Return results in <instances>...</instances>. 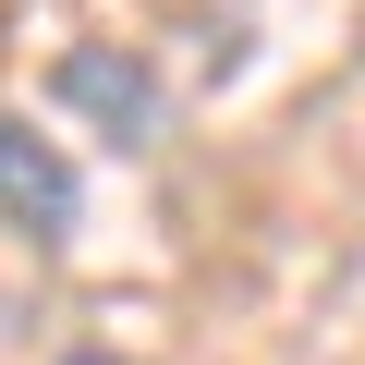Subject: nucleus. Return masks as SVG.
I'll list each match as a JSON object with an SVG mask.
<instances>
[{"instance_id": "nucleus-1", "label": "nucleus", "mask_w": 365, "mask_h": 365, "mask_svg": "<svg viewBox=\"0 0 365 365\" xmlns=\"http://www.w3.org/2000/svg\"><path fill=\"white\" fill-rule=\"evenodd\" d=\"M0 220H13L25 244H73V220H86V170L49 134H25L13 110H0Z\"/></svg>"}, {"instance_id": "nucleus-3", "label": "nucleus", "mask_w": 365, "mask_h": 365, "mask_svg": "<svg viewBox=\"0 0 365 365\" xmlns=\"http://www.w3.org/2000/svg\"><path fill=\"white\" fill-rule=\"evenodd\" d=\"M61 365H122V353H61Z\"/></svg>"}, {"instance_id": "nucleus-2", "label": "nucleus", "mask_w": 365, "mask_h": 365, "mask_svg": "<svg viewBox=\"0 0 365 365\" xmlns=\"http://www.w3.org/2000/svg\"><path fill=\"white\" fill-rule=\"evenodd\" d=\"M49 86H61V110H86L110 146H146V134H158V73H146L134 49H110V37L61 49V73H49Z\"/></svg>"}]
</instances>
